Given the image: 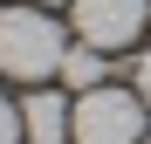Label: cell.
<instances>
[{"instance_id":"cell-1","label":"cell","mask_w":151,"mask_h":144,"mask_svg":"<svg viewBox=\"0 0 151 144\" xmlns=\"http://www.w3.org/2000/svg\"><path fill=\"white\" fill-rule=\"evenodd\" d=\"M62 55H69V41L48 21V7H7L0 14V76L48 82V76H62Z\"/></svg>"},{"instance_id":"cell-2","label":"cell","mask_w":151,"mask_h":144,"mask_svg":"<svg viewBox=\"0 0 151 144\" xmlns=\"http://www.w3.org/2000/svg\"><path fill=\"white\" fill-rule=\"evenodd\" d=\"M144 96L131 89H110V82H96L76 96V144H144Z\"/></svg>"},{"instance_id":"cell-3","label":"cell","mask_w":151,"mask_h":144,"mask_svg":"<svg viewBox=\"0 0 151 144\" xmlns=\"http://www.w3.org/2000/svg\"><path fill=\"white\" fill-rule=\"evenodd\" d=\"M69 14H76V41L103 48V55H117L137 34H151V0H76Z\"/></svg>"},{"instance_id":"cell-4","label":"cell","mask_w":151,"mask_h":144,"mask_svg":"<svg viewBox=\"0 0 151 144\" xmlns=\"http://www.w3.org/2000/svg\"><path fill=\"white\" fill-rule=\"evenodd\" d=\"M76 130V110L62 89H28V103H21V137L28 144H69Z\"/></svg>"},{"instance_id":"cell-5","label":"cell","mask_w":151,"mask_h":144,"mask_svg":"<svg viewBox=\"0 0 151 144\" xmlns=\"http://www.w3.org/2000/svg\"><path fill=\"white\" fill-rule=\"evenodd\" d=\"M62 82H69V89H96V82H103V48L76 41L69 55H62Z\"/></svg>"},{"instance_id":"cell-6","label":"cell","mask_w":151,"mask_h":144,"mask_svg":"<svg viewBox=\"0 0 151 144\" xmlns=\"http://www.w3.org/2000/svg\"><path fill=\"white\" fill-rule=\"evenodd\" d=\"M14 137H21V110L0 96V144H14Z\"/></svg>"},{"instance_id":"cell-7","label":"cell","mask_w":151,"mask_h":144,"mask_svg":"<svg viewBox=\"0 0 151 144\" xmlns=\"http://www.w3.org/2000/svg\"><path fill=\"white\" fill-rule=\"evenodd\" d=\"M137 96H144V103H151V55L137 62Z\"/></svg>"},{"instance_id":"cell-8","label":"cell","mask_w":151,"mask_h":144,"mask_svg":"<svg viewBox=\"0 0 151 144\" xmlns=\"http://www.w3.org/2000/svg\"><path fill=\"white\" fill-rule=\"evenodd\" d=\"M35 7H76V0H35Z\"/></svg>"}]
</instances>
